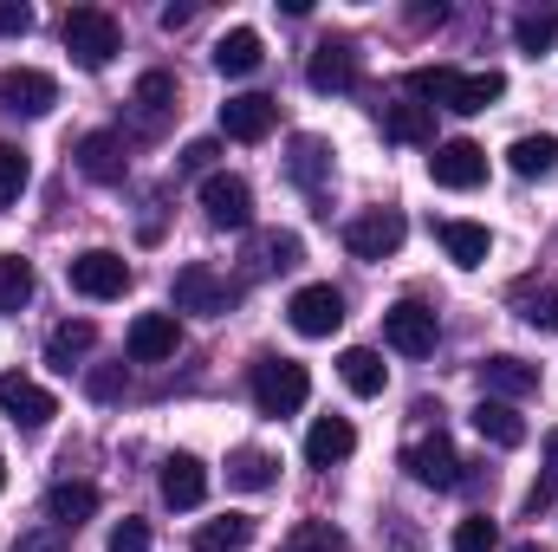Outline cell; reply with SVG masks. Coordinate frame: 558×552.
Instances as JSON below:
<instances>
[{
  "label": "cell",
  "mask_w": 558,
  "mask_h": 552,
  "mask_svg": "<svg viewBox=\"0 0 558 552\" xmlns=\"http://www.w3.org/2000/svg\"><path fill=\"white\" fill-rule=\"evenodd\" d=\"M85 391H92L98 404H111V397H124V371H111V364H105V371H92V377H85Z\"/></svg>",
  "instance_id": "obj_42"
},
{
  "label": "cell",
  "mask_w": 558,
  "mask_h": 552,
  "mask_svg": "<svg viewBox=\"0 0 558 552\" xmlns=\"http://www.w3.org/2000/svg\"><path fill=\"white\" fill-rule=\"evenodd\" d=\"M279 461L267 448H234L228 455V488H241V494H260V488H274Z\"/></svg>",
  "instance_id": "obj_30"
},
{
  "label": "cell",
  "mask_w": 558,
  "mask_h": 552,
  "mask_svg": "<svg viewBox=\"0 0 558 552\" xmlns=\"http://www.w3.org/2000/svg\"><path fill=\"white\" fill-rule=\"evenodd\" d=\"M254 547V520L247 514H221L195 527V552H247Z\"/></svg>",
  "instance_id": "obj_29"
},
{
  "label": "cell",
  "mask_w": 558,
  "mask_h": 552,
  "mask_svg": "<svg viewBox=\"0 0 558 552\" xmlns=\"http://www.w3.org/2000/svg\"><path fill=\"white\" fill-rule=\"evenodd\" d=\"M175 345H182L175 312H137V325H131V338H124L131 364H162V358H175Z\"/></svg>",
  "instance_id": "obj_14"
},
{
  "label": "cell",
  "mask_w": 558,
  "mask_h": 552,
  "mask_svg": "<svg viewBox=\"0 0 558 552\" xmlns=\"http://www.w3.org/2000/svg\"><path fill=\"white\" fill-rule=\"evenodd\" d=\"M13 552H72V540L59 533V527H33V533H20Z\"/></svg>",
  "instance_id": "obj_40"
},
{
  "label": "cell",
  "mask_w": 558,
  "mask_h": 552,
  "mask_svg": "<svg viewBox=\"0 0 558 552\" xmlns=\"http://www.w3.org/2000/svg\"><path fill=\"white\" fill-rule=\"evenodd\" d=\"M513 39H520V52H533V59H539V52L558 39V13H553V7H546V13H520V20H513Z\"/></svg>",
  "instance_id": "obj_36"
},
{
  "label": "cell",
  "mask_w": 558,
  "mask_h": 552,
  "mask_svg": "<svg viewBox=\"0 0 558 552\" xmlns=\"http://www.w3.org/2000/svg\"><path fill=\"white\" fill-rule=\"evenodd\" d=\"M13 33H33V7H20V0H0V39H13Z\"/></svg>",
  "instance_id": "obj_43"
},
{
  "label": "cell",
  "mask_w": 558,
  "mask_h": 552,
  "mask_svg": "<svg viewBox=\"0 0 558 552\" xmlns=\"http://www.w3.org/2000/svg\"><path fill=\"white\" fill-rule=\"evenodd\" d=\"M507 163H513V176H553L558 169V137H513Z\"/></svg>",
  "instance_id": "obj_33"
},
{
  "label": "cell",
  "mask_w": 558,
  "mask_h": 552,
  "mask_svg": "<svg viewBox=\"0 0 558 552\" xmlns=\"http://www.w3.org/2000/svg\"><path fill=\"white\" fill-rule=\"evenodd\" d=\"M0 488H7V461H0Z\"/></svg>",
  "instance_id": "obj_46"
},
{
  "label": "cell",
  "mask_w": 558,
  "mask_h": 552,
  "mask_svg": "<svg viewBox=\"0 0 558 552\" xmlns=\"http://www.w3.org/2000/svg\"><path fill=\"white\" fill-rule=\"evenodd\" d=\"M105 552H149V527H143V520H131V514H124V520L111 527V540H105Z\"/></svg>",
  "instance_id": "obj_39"
},
{
  "label": "cell",
  "mask_w": 558,
  "mask_h": 552,
  "mask_svg": "<svg viewBox=\"0 0 558 552\" xmlns=\"http://www.w3.org/2000/svg\"><path fill=\"white\" fill-rule=\"evenodd\" d=\"M513 552H553V547H533V540H526V547H513Z\"/></svg>",
  "instance_id": "obj_45"
},
{
  "label": "cell",
  "mask_w": 558,
  "mask_h": 552,
  "mask_svg": "<svg viewBox=\"0 0 558 552\" xmlns=\"http://www.w3.org/2000/svg\"><path fill=\"white\" fill-rule=\"evenodd\" d=\"M33 261H20V254H0V312H26L33 305Z\"/></svg>",
  "instance_id": "obj_32"
},
{
  "label": "cell",
  "mask_w": 558,
  "mask_h": 552,
  "mask_svg": "<svg viewBox=\"0 0 558 552\" xmlns=\"http://www.w3.org/2000/svg\"><path fill=\"white\" fill-rule=\"evenodd\" d=\"M267 267H299V235H267Z\"/></svg>",
  "instance_id": "obj_44"
},
{
  "label": "cell",
  "mask_w": 558,
  "mask_h": 552,
  "mask_svg": "<svg viewBox=\"0 0 558 552\" xmlns=\"http://www.w3.org/2000/svg\"><path fill=\"white\" fill-rule=\"evenodd\" d=\"M481 391H487V397H500V404H520V397H533V391H539V371H533L526 358L494 351V358H481Z\"/></svg>",
  "instance_id": "obj_15"
},
{
  "label": "cell",
  "mask_w": 558,
  "mask_h": 552,
  "mask_svg": "<svg viewBox=\"0 0 558 552\" xmlns=\"http://www.w3.org/2000/svg\"><path fill=\"white\" fill-rule=\"evenodd\" d=\"M351 448H357V429H351L344 416H318V422L305 429V461H312V468H338Z\"/></svg>",
  "instance_id": "obj_20"
},
{
  "label": "cell",
  "mask_w": 558,
  "mask_h": 552,
  "mask_svg": "<svg viewBox=\"0 0 558 552\" xmlns=\"http://www.w3.org/2000/svg\"><path fill=\"white\" fill-rule=\"evenodd\" d=\"M312 397V371L292 358H260L254 364V410L260 416H299Z\"/></svg>",
  "instance_id": "obj_2"
},
{
  "label": "cell",
  "mask_w": 558,
  "mask_h": 552,
  "mask_svg": "<svg viewBox=\"0 0 558 552\" xmlns=\"http://www.w3.org/2000/svg\"><path fill=\"white\" fill-rule=\"evenodd\" d=\"M500 547V527L487 520V514H468L461 527H454V552H494Z\"/></svg>",
  "instance_id": "obj_38"
},
{
  "label": "cell",
  "mask_w": 558,
  "mask_h": 552,
  "mask_svg": "<svg viewBox=\"0 0 558 552\" xmlns=\"http://www.w3.org/2000/svg\"><path fill=\"white\" fill-rule=\"evenodd\" d=\"M384 137L390 143H428L435 137V118H428V105H384Z\"/></svg>",
  "instance_id": "obj_31"
},
{
  "label": "cell",
  "mask_w": 558,
  "mask_h": 552,
  "mask_svg": "<svg viewBox=\"0 0 558 552\" xmlns=\"http://www.w3.org/2000/svg\"><path fill=\"white\" fill-rule=\"evenodd\" d=\"M202 208H208L215 228H234V235H241V228L254 221V189H247L241 176H221V169H215V176H202Z\"/></svg>",
  "instance_id": "obj_9"
},
{
  "label": "cell",
  "mask_w": 558,
  "mask_h": 552,
  "mask_svg": "<svg viewBox=\"0 0 558 552\" xmlns=\"http://www.w3.org/2000/svg\"><path fill=\"white\" fill-rule=\"evenodd\" d=\"M0 416L7 422H20V429H46L59 404H52V391L46 384H33V377H20V371H7L0 377Z\"/></svg>",
  "instance_id": "obj_12"
},
{
  "label": "cell",
  "mask_w": 558,
  "mask_h": 552,
  "mask_svg": "<svg viewBox=\"0 0 558 552\" xmlns=\"http://www.w3.org/2000/svg\"><path fill=\"white\" fill-rule=\"evenodd\" d=\"M500 98H507V79H500V72H461V85H454L448 111H461V118H481V111H494Z\"/></svg>",
  "instance_id": "obj_26"
},
{
  "label": "cell",
  "mask_w": 558,
  "mask_h": 552,
  "mask_svg": "<svg viewBox=\"0 0 558 552\" xmlns=\"http://www.w3.org/2000/svg\"><path fill=\"white\" fill-rule=\"evenodd\" d=\"M26 182H33V163H26V149L0 143V208H7V202H20V195H26Z\"/></svg>",
  "instance_id": "obj_37"
},
{
  "label": "cell",
  "mask_w": 558,
  "mask_h": 552,
  "mask_svg": "<svg viewBox=\"0 0 558 552\" xmlns=\"http://www.w3.org/2000/svg\"><path fill=\"white\" fill-rule=\"evenodd\" d=\"M428 176H435V189H481V182H487V149H481V143H468V137L435 143Z\"/></svg>",
  "instance_id": "obj_8"
},
{
  "label": "cell",
  "mask_w": 558,
  "mask_h": 552,
  "mask_svg": "<svg viewBox=\"0 0 558 552\" xmlns=\"http://www.w3.org/2000/svg\"><path fill=\"white\" fill-rule=\"evenodd\" d=\"M162 501H169L175 514L202 507V501H208V468H202L195 455H169V461H162Z\"/></svg>",
  "instance_id": "obj_17"
},
{
  "label": "cell",
  "mask_w": 558,
  "mask_h": 552,
  "mask_svg": "<svg viewBox=\"0 0 558 552\" xmlns=\"http://www.w3.org/2000/svg\"><path fill=\"white\" fill-rule=\"evenodd\" d=\"M59 39H65V52H72L85 72H105V65L118 59V46H124V26H118V13H105V7H72L65 26H59Z\"/></svg>",
  "instance_id": "obj_1"
},
{
  "label": "cell",
  "mask_w": 558,
  "mask_h": 552,
  "mask_svg": "<svg viewBox=\"0 0 558 552\" xmlns=\"http://www.w3.org/2000/svg\"><path fill=\"white\" fill-rule=\"evenodd\" d=\"M403 235H410V221H403L397 208H364V215L344 228V248H351L357 261H390V254L403 248Z\"/></svg>",
  "instance_id": "obj_4"
},
{
  "label": "cell",
  "mask_w": 558,
  "mask_h": 552,
  "mask_svg": "<svg viewBox=\"0 0 558 552\" xmlns=\"http://www.w3.org/2000/svg\"><path fill=\"white\" fill-rule=\"evenodd\" d=\"M78 176H92V182H124V137H111V131H92V137H78Z\"/></svg>",
  "instance_id": "obj_22"
},
{
  "label": "cell",
  "mask_w": 558,
  "mask_h": 552,
  "mask_svg": "<svg viewBox=\"0 0 558 552\" xmlns=\"http://www.w3.org/2000/svg\"><path fill=\"white\" fill-rule=\"evenodd\" d=\"M435 241L454 267H487V254H494V235L481 221H435Z\"/></svg>",
  "instance_id": "obj_18"
},
{
  "label": "cell",
  "mask_w": 558,
  "mask_h": 552,
  "mask_svg": "<svg viewBox=\"0 0 558 552\" xmlns=\"http://www.w3.org/2000/svg\"><path fill=\"white\" fill-rule=\"evenodd\" d=\"M520 319H526L533 332H558V279H546V286H520Z\"/></svg>",
  "instance_id": "obj_34"
},
{
  "label": "cell",
  "mask_w": 558,
  "mask_h": 552,
  "mask_svg": "<svg viewBox=\"0 0 558 552\" xmlns=\"http://www.w3.org/2000/svg\"><path fill=\"white\" fill-rule=\"evenodd\" d=\"M338 377H344L351 397H384V384H390V371H384V358H377L371 345H351V351L338 358Z\"/></svg>",
  "instance_id": "obj_25"
},
{
  "label": "cell",
  "mask_w": 558,
  "mask_h": 552,
  "mask_svg": "<svg viewBox=\"0 0 558 552\" xmlns=\"http://www.w3.org/2000/svg\"><path fill=\"white\" fill-rule=\"evenodd\" d=\"M474 429H481V442H494V448H520V442H526V422H520V410H513V404H500V397H481Z\"/></svg>",
  "instance_id": "obj_27"
},
{
  "label": "cell",
  "mask_w": 558,
  "mask_h": 552,
  "mask_svg": "<svg viewBox=\"0 0 558 552\" xmlns=\"http://www.w3.org/2000/svg\"><path fill=\"white\" fill-rule=\"evenodd\" d=\"M92 514H98V488H92V481H59V488L46 494V520H52L59 533H65V527H85Z\"/></svg>",
  "instance_id": "obj_24"
},
{
  "label": "cell",
  "mask_w": 558,
  "mask_h": 552,
  "mask_svg": "<svg viewBox=\"0 0 558 552\" xmlns=\"http://www.w3.org/2000/svg\"><path fill=\"white\" fill-rule=\"evenodd\" d=\"M286 552H351V540L331 527V520H299L286 533Z\"/></svg>",
  "instance_id": "obj_35"
},
{
  "label": "cell",
  "mask_w": 558,
  "mask_h": 552,
  "mask_svg": "<svg viewBox=\"0 0 558 552\" xmlns=\"http://www.w3.org/2000/svg\"><path fill=\"white\" fill-rule=\"evenodd\" d=\"M228 305H234V286L215 274V267L189 261V267L175 274V312H208V319H221Z\"/></svg>",
  "instance_id": "obj_11"
},
{
  "label": "cell",
  "mask_w": 558,
  "mask_h": 552,
  "mask_svg": "<svg viewBox=\"0 0 558 552\" xmlns=\"http://www.w3.org/2000/svg\"><path fill=\"white\" fill-rule=\"evenodd\" d=\"M260 59H267V46H260L254 26H234V33L215 39V72L221 79H247V72H260Z\"/></svg>",
  "instance_id": "obj_21"
},
{
  "label": "cell",
  "mask_w": 558,
  "mask_h": 552,
  "mask_svg": "<svg viewBox=\"0 0 558 552\" xmlns=\"http://www.w3.org/2000/svg\"><path fill=\"white\" fill-rule=\"evenodd\" d=\"M403 468L416 475L422 488H441V494L461 488V455H454V442H448L441 429H435L428 442H410V448H403Z\"/></svg>",
  "instance_id": "obj_10"
},
{
  "label": "cell",
  "mask_w": 558,
  "mask_h": 552,
  "mask_svg": "<svg viewBox=\"0 0 558 552\" xmlns=\"http://www.w3.org/2000/svg\"><path fill=\"white\" fill-rule=\"evenodd\" d=\"M72 292H85V299H124L131 292V261L124 254H111V248H85V254H72Z\"/></svg>",
  "instance_id": "obj_3"
},
{
  "label": "cell",
  "mask_w": 558,
  "mask_h": 552,
  "mask_svg": "<svg viewBox=\"0 0 558 552\" xmlns=\"http://www.w3.org/2000/svg\"><path fill=\"white\" fill-rule=\"evenodd\" d=\"M286 319H292L299 338H331L344 325V292L338 286H299L292 305H286Z\"/></svg>",
  "instance_id": "obj_5"
},
{
  "label": "cell",
  "mask_w": 558,
  "mask_h": 552,
  "mask_svg": "<svg viewBox=\"0 0 558 552\" xmlns=\"http://www.w3.org/2000/svg\"><path fill=\"white\" fill-rule=\"evenodd\" d=\"M131 105H137V131H162V118L175 111V79L169 72H143Z\"/></svg>",
  "instance_id": "obj_28"
},
{
  "label": "cell",
  "mask_w": 558,
  "mask_h": 552,
  "mask_svg": "<svg viewBox=\"0 0 558 552\" xmlns=\"http://www.w3.org/2000/svg\"><path fill=\"white\" fill-rule=\"evenodd\" d=\"M305 85L325 92V98L351 92V85H357V46H351V39H325V46L312 52V65H305Z\"/></svg>",
  "instance_id": "obj_13"
},
{
  "label": "cell",
  "mask_w": 558,
  "mask_h": 552,
  "mask_svg": "<svg viewBox=\"0 0 558 552\" xmlns=\"http://www.w3.org/2000/svg\"><path fill=\"white\" fill-rule=\"evenodd\" d=\"M435 338H441V325H435V312L416 305V299H403V305L384 312V345H390V351H403V358H428Z\"/></svg>",
  "instance_id": "obj_7"
},
{
  "label": "cell",
  "mask_w": 558,
  "mask_h": 552,
  "mask_svg": "<svg viewBox=\"0 0 558 552\" xmlns=\"http://www.w3.org/2000/svg\"><path fill=\"white\" fill-rule=\"evenodd\" d=\"M274 98H260V92H241V98H228L221 105V137L234 143H260L267 131H274Z\"/></svg>",
  "instance_id": "obj_16"
},
{
  "label": "cell",
  "mask_w": 558,
  "mask_h": 552,
  "mask_svg": "<svg viewBox=\"0 0 558 552\" xmlns=\"http://www.w3.org/2000/svg\"><path fill=\"white\" fill-rule=\"evenodd\" d=\"M0 105L20 111V118H46L59 105V79L39 72V65H7L0 72Z\"/></svg>",
  "instance_id": "obj_6"
},
{
  "label": "cell",
  "mask_w": 558,
  "mask_h": 552,
  "mask_svg": "<svg viewBox=\"0 0 558 552\" xmlns=\"http://www.w3.org/2000/svg\"><path fill=\"white\" fill-rule=\"evenodd\" d=\"M286 176H292V182H299L305 195H318V189L331 182V143H325V137H292Z\"/></svg>",
  "instance_id": "obj_23"
},
{
  "label": "cell",
  "mask_w": 558,
  "mask_h": 552,
  "mask_svg": "<svg viewBox=\"0 0 558 552\" xmlns=\"http://www.w3.org/2000/svg\"><path fill=\"white\" fill-rule=\"evenodd\" d=\"M92 345H98V325L92 319H65V325H52L46 332V364L52 371H78V358H92Z\"/></svg>",
  "instance_id": "obj_19"
},
{
  "label": "cell",
  "mask_w": 558,
  "mask_h": 552,
  "mask_svg": "<svg viewBox=\"0 0 558 552\" xmlns=\"http://www.w3.org/2000/svg\"><path fill=\"white\" fill-rule=\"evenodd\" d=\"M215 156H221V143L215 137H195L182 149V169H195V176H215Z\"/></svg>",
  "instance_id": "obj_41"
}]
</instances>
